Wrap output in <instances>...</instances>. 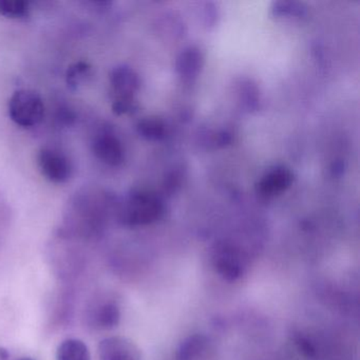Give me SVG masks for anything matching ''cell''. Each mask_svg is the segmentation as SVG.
<instances>
[{
    "mask_svg": "<svg viewBox=\"0 0 360 360\" xmlns=\"http://www.w3.org/2000/svg\"><path fill=\"white\" fill-rule=\"evenodd\" d=\"M10 119L22 128L39 125L45 117L46 107L39 92L20 89L14 92L8 105Z\"/></svg>",
    "mask_w": 360,
    "mask_h": 360,
    "instance_id": "obj_3",
    "label": "cell"
},
{
    "mask_svg": "<svg viewBox=\"0 0 360 360\" xmlns=\"http://www.w3.org/2000/svg\"><path fill=\"white\" fill-rule=\"evenodd\" d=\"M292 172L283 166H277L269 170L258 184V191L264 197H274L279 195L290 186L292 183Z\"/></svg>",
    "mask_w": 360,
    "mask_h": 360,
    "instance_id": "obj_10",
    "label": "cell"
},
{
    "mask_svg": "<svg viewBox=\"0 0 360 360\" xmlns=\"http://www.w3.org/2000/svg\"><path fill=\"white\" fill-rule=\"evenodd\" d=\"M207 345L208 340L204 335H191L179 345L176 360H199L207 349Z\"/></svg>",
    "mask_w": 360,
    "mask_h": 360,
    "instance_id": "obj_12",
    "label": "cell"
},
{
    "mask_svg": "<svg viewBox=\"0 0 360 360\" xmlns=\"http://www.w3.org/2000/svg\"><path fill=\"white\" fill-rule=\"evenodd\" d=\"M56 360H91V354L83 340L68 338L58 345Z\"/></svg>",
    "mask_w": 360,
    "mask_h": 360,
    "instance_id": "obj_13",
    "label": "cell"
},
{
    "mask_svg": "<svg viewBox=\"0 0 360 360\" xmlns=\"http://www.w3.org/2000/svg\"><path fill=\"white\" fill-rule=\"evenodd\" d=\"M100 360H142L138 345L127 337L110 336L103 339L98 347Z\"/></svg>",
    "mask_w": 360,
    "mask_h": 360,
    "instance_id": "obj_7",
    "label": "cell"
},
{
    "mask_svg": "<svg viewBox=\"0 0 360 360\" xmlns=\"http://www.w3.org/2000/svg\"><path fill=\"white\" fill-rule=\"evenodd\" d=\"M37 166L41 174L56 184H64L72 176L70 159L60 149L43 147L37 153Z\"/></svg>",
    "mask_w": 360,
    "mask_h": 360,
    "instance_id": "obj_6",
    "label": "cell"
},
{
    "mask_svg": "<svg viewBox=\"0 0 360 360\" xmlns=\"http://www.w3.org/2000/svg\"><path fill=\"white\" fill-rule=\"evenodd\" d=\"M18 360H35V359H33V358H30V357H22V358H20V359Z\"/></svg>",
    "mask_w": 360,
    "mask_h": 360,
    "instance_id": "obj_19",
    "label": "cell"
},
{
    "mask_svg": "<svg viewBox=\"0 0 360 360\" xmlns=\"http://www.w3.org/2000/svg\"><path fill=\"white\" fill-rule=\"evenodd\" d=\"M121 316V307L117 301L111 299H106L101 302L98 301L88 309V324L94 330H112L119 326Z\"/></svg>",
    "mask_w": 360,
    "mask_h": 360,
    "instance_id": "obj_9",
    "label": "cell"
},
{
    "mask_svg": "<svg viewBox=\"0 0 360 360\" xmlns=\"http://www.w3.org/2000/svg\"><path fill=\"white\" fill-rule=\"evenodd\" d=\"M274 15L276 16H294V18H301L307 12V8L303 4L295 3V1H279L275 3L271 8Z\"/></svg>",
    "mask_w": 360,
    "mask_h": 360,
    "instance_id": "obj_17",
    "label": "cell"
},
{
    "mask_svg": "<svg viewBox=\"0 0 360 360\" xmlns=\"http://www.w3.org/2000/svg\"><path fill=\"white\" fill-rule=\"evenodd\" d=\"M204 64L201 50L195 47L186 48L176 58V72L185 79H193L199 75Z\"/></svg>",
    "mask_w": 360,
    "mask_h": 360,
    "instance_id": "obj_11",
    "label": "cell"
},
{
    "mask_svg": "<svg viewBox=\"0 0 360 360\" xmlns=\"http://www.w3.org/2000/svg\"><path fill=\"white\" fill-rule=\"evenodd\" d=\"M212 264L220 277L229 282L241 279L248 269V257L241 248L229 241H221L212 252Z\"/></svg>",
    "mask_w": 360,
    "mask_h": 360,
    "instance_id": "obj_4",
    "label": "cell"
},
{
    "mask_svg": "<svg viewBox=\"0 0 360 360\" xmlns=\"http://www.w3.org/2000/svg\"><path fill=\"white\" fill-rule=\"evenodd\" d=\"M165 207L159 197L146 191H130L119 204H117V221L123 226H146L157 222L163 217Z\"/></svg>",
    "mask_w": 360,
    "mask_h": 360,
    "instance_id": "obj_1",
    "label": "cell"
},
{
    "mask_svg": "<svg viewBox=\"0 0 360 360\" xmlns=\"http://www.w3.org/2000/svg\"><path fill=\"white\" fill-rule=\"evenodd\" d=\"M91 151L96 160L110 167L125 162V147L110 127H102L92 136Z\"/></svg>",
    "mask_w": 360,
    "mask_h": 360,
    "instance_id": "obj_5",
    "label": "cell"
},
{
    "mask_svg": "<svg viewBox=\"0 0 360 360\" xmlns=\"http://www.w3.org/2000/svg\"><path fill=\"white\" fill-rule=\"evenodd\" d=\"M111 90L115 94V101L134 100V96L141 87V79L138 73L128 66H117L109 73Z\"/></svg>",
    "mask_w": 360,
    "mask_h": 360,
    "instance_id": "obj_8",
    "label": "cell"
},
{
    "mask_svg": "<svg viewBox=\"0 0 360 360\" xmlns=\"http://www.w3.org/2000/svg\"><path fill=\"white\" fill-rule=\"evenodd\" d=\"M30 10V4L25 0H0V15L10 20H24Z\"/></svg>",
    "mask_w": 360,
    "mask_h": 360,
    "instance_id": "obj_16",
    "label": "cell"
},
{
    "mask_svg": "<svg viewBox=\"0 0 360 360\" xmlns=\"http://www.w3.org/2000/svg\"><path fill=\"white\" fill-rule=\"evenodd\" d=\"M136 131L145 140L158 142L163 140L166 128L163 122L158 117H145L139 122Z\"/></svg>",
    "mask_w": 360,
    "mask_h": 360,
    "instance_id": "obj_15",
    "label": "cell"
},
{
    "mask_svg": "<svg viewBox=\"0 0 360 360\" xmlns=\"http://www.w3.org/2000/svg\"><path fill=\"white\" fill-rule=\"evenodd\" d=\"M98 191H85L75 195L71 202L69 223L81 233L94 236L104 227L105 214L109 202L106 195Z\"/></svg>",
    "mask_w": 360,
    "mask_h": 360,
    "instance_id": "obj_2",
    "label": "cell"
},
{
    "mask_svg": "<svg viewBox=\"0 0 360 360\" xmlns=\"http://www.w3.org/2000/svg\"><path fill=\"white\" fill-rule=\"evenodd\" d=\"M136 109V105L134 100L115 101L112 104L113 112L117 115H128L134 112Z\"/></svg>",
    "mask_w": 360,
    "mask_h": 360,
    "instance_id": "obj_18",
    "label": "cell"
},
{
    "mask_svg": "<svg viewBox=\"0 0 360 360\" xmlns=\"http://www.w3.org/2000/svg\"><path fill=\"white\" fill-rule=\"evenodd\" d=\"M92 75V67L86 62H77L68 67L66 84L71 91H77L88 83Z\"/></svg>",
    "mask_w": 360,
    "mask_h": 360,
    "instance_id": "obj_14",
    "label": "cell"
}]
</instances>
